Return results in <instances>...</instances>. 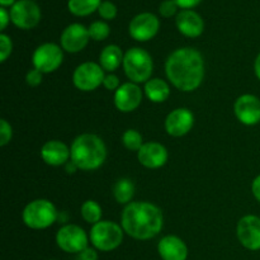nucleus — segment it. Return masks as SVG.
<instances>
[{
  "instance_id": "nucleus-23",
  "label": "nucleus",
  "mask_w": 260,
  "mask_h": 260,
  "mask_svg": "<svg viewBox=\"0 0 260 260\" xmlns=\"http://www.w3.org/2000/svg\"><path fill=\"white\" fill-rule=\"evenodd\" d=\"M101 0H69L68 8L71 14L78 17H86L99 9Z\"/></svg>"
},
{
  "instance_id": "nucleus-12",
  "label": "nucleus",
  "mask_w": 260,
  "mask_h": 260,
  "mask_svg": "<svg viewBox=\"0 0 260 260\" xmlns=\"http://www.w3.org/2000/svg\"><path fill=\"white\" fill-rule=\"evenodd\" d=\"M160 27L159 19L151 13H141L136 15L129 23V35L134 40L146 42L155 37Z\"/></svg>"
},
{
  "instance_id": "nucleus-40",
  "label": "nucleus",
  "mask_w": 260,
  "mask_h": 260,
  "mask_svg": "<svg viewBox=\"0 0 260 260\" xmlns=\"http://www.w3.org/2000/svg\"><path fill=\"white\" fill-rule=\"evenodd\" d=\"M0 4H2L3 8L10 7V5L13 7L15 4V0H0Z\"/></svg>"
},
{
  "instance_id": "nucleus-38",
  "label": "nucleus",
  "mask_w": 260,
  "mask_h": 260,
  "mask_svg": "<svg viewBox=\"0 0 260 260\" xmlns=\"http://www.w3.org/2000/svg\"><path fill=\"white\" fill-rule=\"evenodd\" d=\"M78 169H79V168L76 167V165L74 164L73 161L66 162V172H68L69 174H73V173H75Z\"/></svg>"
},
{
  "instance_id": "nucleus-1",
  "label": "nucleus",
  "mask_w": 260,
  "mask_h": 260,
  "mask_svg": "<svg viewBox=\"0 0 260 260\" xmlns=\"http://www.w3.org/2000/svg\"><path fill=\"white\" fill-rule=\"evenodd\" d=\"M165 71L175 88L182 91H193L202 83L205 62L202 55L194 48H178L168 57Z\"/></svg>"
},
{
  "instance_id": "nucleus-16",
  "label": "nucleus",
  "mask_w": 260,
  "mask_h": 260,
  "mask_svg": "<svg viewBox=\"0 0 260 260\" xmlns=\"http://www.w3.org/2000/svg\"><path fill=\"white\" fill-rule=\"evenodd\" d=\"M89 38H90L89 30L83 24L74 23L63 29L61 35V46L68 52L75 53L88 45Z\"/></svg>"
},
{
  "instance_id": "nucleus-19",
  "label": "nucleus",
  "mask_w": 260,
  "mask_h": 260,
  "mask_svg": "<svg viewBox=\"0 0 260 260\" xmlns=\"http://www.w3.org/2000/svg\"><path fill=\"white\" fill-rule=\"evenodd\" d=\"M177 27L185 37L194 38L202 35L205 29V23L198 13L185 9L177 15Z\"/></svg>"
},
{
  "instance_id": "nucleus-39",
  "label": "nucleus",
  "mask_w": 260,
  "mask_h": 260,
  "mask_svg": "<svg viewBox=\"0 0 260 260\" xmlns=\"http://www.w3.org/2000/svg\"><path fill=\"white\" fill-rule=\"evenodd\" d=\"M254 69H255V74H256V76H258V79L260 80V53L258 55V57H256Z\"/></svg>"
},
{
  "instance_id": "nucleus-7",
  "label": "nucleus",
  "mask_w": 260,
  "mask_h": 260,
  "mask_svg": "<svg viewBox=\"0 0 260 260\" xmlns=\"http://www.w3.org/2000/svg\"><path fill=\"white\" fill-rule=\"evenodd\" d=\"M56 243L66 253H79L88 248V236L78 225H65L57 231Z\"/></svg>"
},
{
  "instance_id": "nucleus-31",
  "label": "nucleus",
  "mask_w": 260,
  "mask_h": 260,
  "mask_svg": "<svg viewBox=\"0 0 260 260\" xmlns=\"http://www.w3.org/2000/svg\"><path fill=\"white\" fill-rule=\"evenodd\" d=\"M12 139V126L5 119H0V145L5 146Z\"/></svg>"
},
{
  "instance_id": "nucleus-26",
  "label": "nucleus",
  "mask_w": 260,
  "mask_h": 260,
  "mask_svg": "<svg viewBox=\"0 0 260 260\" xmlns=\"http://www.w3.org/2000/svg\"><path fill=\"white\" fill-rule=\"evenodd\" d=\"M122 142L126 146V149L131 150V151H139L144 145L142 144V136L136 129H127L122 136Z\"/></svg>"
},
{
  "instance_id": "nucleus-9",
  "label": "nucleus",
  "mask_w": 260,
  "mask_h": 260,
  "mask_svg": "<svg viewBox=\"0 0 260 260\" xmlns=\"http://www.w3.org/2000/svg\"><path fill=\"white\" fill-rule=\"evenodd\" d=\"M95 62H84L75 69L73 75L74 85L83 91L95 90L104 81V71Z\"/></svg>"
},
{
  "instance_id": "nucleus-25",
  "label": "nucleus",
  "mask_w": 260,
  "mask_h": 260,
  "mask_svg": "<svg viewBox=\"0 0 260 260\" xmlns=\"http://www.w3.org/2000/svg\"><path fill=\"white\" fill-rule=\"evenodd\" d=\"M81 216L89 223H98L102 218V207L95 201H86L81 206Z\"/></svg>"
},
{
  "instance_id": "nucleus-13",
  "label": "nucleus",
  "mask_w": 260,
  "mask_h": 260,
  "mask_svg": "<svg viewBox=\"0 0 260 260\" xmlns=\"http://www.w3.org/2000/svg\"><path fill=\"white\" fill-rule=\"evenodd\" d=\"M234 111L241 123L254 126L260 122V99L251 94H244L235 102Z\"/></svg>"
},
{
  "instance_id": "nucleus-20",
  "label": "nucleus",
  "mask_w": 260,
  "mask_h": 260,
  "mask_svg": "<svg viewBox=\"0 0 260 260\" xmlns=\"http://www.w3.org/2000/svg\"><path fill=\"white\" fill-rule=\"evenodd\" d=\"M41 156L46 164L51 167H60L68 162L69 157L71 156V150H69V147L63 142L52 140L43 145L41 150Z\"/></svg>"
},
{
  "instance_id": "nucleus-29",
  "label": "nucleus",
  "mask_w": 260,
  "mask_h": 260,
  "mask_svg": "<svg viewBox=\"0 0 260 260\" xmlns=\"http://www.w3.org/2000/svg\"><path fill=\"white\" fill-rule=\"evenodd\" d=\"M13 45L12 40L7 35H0V61L4 62L8 56L12 53Z\"/></svg>"
},
{
  "instance_id": "nucleus-10",
  "label": "nucleus",
  "mask_w": 260,
  "mask_h": 260,
  "mask_svg": "<svg viewBox=\"0 0 260 260\" xmlns=\"http://www.w3.org/2000/svg\"><path fill=\"white\" fill-rule=\"evenodd\" d=\"M62 50L55 43H43L33 53V65L41 73H52L62 63Z\"/></svg>"
},
{
  "instance_id": "nucleus-30",
  "label": "nucleus",
  "mask_w": 260,
  "mask_h": 260,
  "mask_svg": "<svg viewBox=\"0 0 260 260\" xmlns=\"http://www.w3.org/2000/svg\"><path fill=\"white\" fill-rule=\"evenodd\" d=\"M178 5L174 0H164V2L160 4L159 12L162 17L165 18H170L177 13Z\"/></svg>"
},
{
  "instance_id": "nucleus-15",
  "label": "nucleus",
  "mask_w": 260,
  "mask_h": 260,
  "mask_svg": "<svg viewBox=\"0 0 260 260\" xmlns=\"http://www.w3.org/2000/svg\"><path fill=\"white\" fill-rule=\"evenodd\" d=\"M142 91L135 83H124L114 94V104L121 112L128 113L141 104Z\"/></svg>"
},
{
  "instance_id": "nucleus-32",
  "label": "nucleus",
  "mask_w": 260,
  "mask_h": 260,
  "mask_svg": "<svg viewBox=\"0 0 260 260\" xmlns=\"http://www.w3.org/2000/svg\"><path fill=\"white\" fill-rule=\"evenodd\" d=\"M25 81L29 86H37L42 83V73L37 69H33V70H29L27 73V76H25Z\"/></svg>"
},
{
  "instance_id": "nucleus-34",
  "label": "nucleus",
  "mask_w": 260,
  "mask_h": 260,
  "mask_svg": "<svg viewBox=\"0 0 260 260\" xmlns=\"http://www.w3.org/2000/svg\"><path fill=\"white\" fill-rule=\"evenodd\" d=\"M79 258H80V260H98V254L94 249L86 248L85 250L81 251Z\"/></svg>"
},
{
  "instance_id": "nucleus-22",
  "label": "nucleus",
  "mask_w": 260,
  "mask_h": 260,
  "mask_svg": "<svg viewBox=\"0 0 260 260\" xmlns=\"http://www.w3.org/2000/svg\"><path fill=\"white\" fill-rule=\"evenodd\" d=\"M123 57L124 56L122 53V50L118 46L109 45L104 47V50L102 51L99 61H101V65L104 70L114 71L123 62Z\"/></svg>"
},
{
  "instance_id": "nucleus-14",
  "label": "nucleus",
  "mask_w": 260,
  "mask_h": 260,
  "mask_svg": "<svg viewBox=\"0 0 260 260\" xmlns=\"http://www.w3.org/2000/svg\"><path fill=\"white\" fill-rule=\"evenodd\" d=\"M193 123H194V117L192 112L187 108H178L168 114L165 119V129L170 136L180 137L187 135L192 129Z\"/></svg>"
},
{
  "instance_id": "nucleus-2",
  "label": "nucleus",
  "mask_w": 260,
  "mask_h": 260,
  "mask_svg": "<svg viewBox=\"0 0 260 260\" xmlns=\"http://www.w3.org/2000/svg\"><path fill=\"white\" fill-rule=\"evenodd\" d=\"M122 229L131 238L149 240L161 231L164 218L159 207L149 202H134L122 212Z\"/></svg>"
},
{
  "instance_id": "nucleus-24",
  "label": "nucleus",
  "mask_w": 260,
  "mask_h": 260,
  "mask_svg": "<svg viewBox=\"0 0 260 260\" xmlns=\"http://www.w3.org/2000/svg\"><path fill=\"white\" fill-rule=\"evenodd\" d=\"M135 194V185L132 180L127 179V178H122V179L117 180V183L113 187V196L116 201L121 205L128 203L132 200Z\"/></svg>"
},
{
  "instance_id": "nucleus-4",
  "label": "nucleus",
  "mask_w": 260,
  "mask_h": 260,
  "mask_svg": "<svg viewBox=\"0 0 260 260\" xmlns=\"http://www.w3.org/2000/svg\"><path fill=\"white\" fill-rule=\"evenodd\" d=\"M123 69L132 83H144L150 80L154 63L147 51L140 47H134L124 53Z\"/></svg>"
},
{
  "instance_id": "nucleus-33",
  "label": "nucleus",
  "mask_w": 260,
  "mask_h": 260,
  "mask_svg": "<svg viewBox=\"0 0 260 260\" xmlns=\"http://www.w3.org/2000/svg\"><path fill=\"white\" fill-rule=\"evenodd\" d=\"M103 85H104V88L108 89V90H117V89L121 86L119 85V79L117 78L116 75H113V74H111V75H107L106 78H104Z\"/></svg>"
},
{
  "instance_id": "nucleus-28",
  "label": "nucleus",
  "mask_w": 260,
  "mask_h": 260,
  "mask_svg": "<svg viewBox=\"0 0 260 260\" xmlns=\"http://www.w3.org/2000/svg\"><path fill=\"white\" fill-rule=\"evenodd\" d=\"M98 12H99V15H101L102 18L109 20V19H113V18H116L117 8L113 3L103 2L101 4V7H99Z\"/></svg>"
},
{
  "instance_id": "nucleus-37",
  "label": "nucleus",
  "mask_w": 260,
  "mask_h": 260,
  "mask_svg": "<svg viewBox=\"0 0 260 260\" xmlns=\"http://www.w3.org/2000/svg\"><path fill=\"white\" fill-rule=\"evenodd\" d=\"M251 190H253L254 197L258 200V202H260V175L254 179L253 185H251Z\"/></svg>"
},
{
  "instance_id": "nucleus-18",
  "label": "nucleus",
  "mask_w": 260,
  "mask_h": 260,
  "mask_svg": "<svg viewBox=\"0 0 260 260\" xmlns=\"http://www.w3.org/2000/svg\"><path fill=\"white\" fill-rule=\"evenodd\" d=\"M160 258L162 260H187L188 248L184 241L178 236H165L157 245Z\"/></svg>"
},
{
  "instance_id": "nucleus-3",
  "label": "nucleus",
  "mask_w": 260,
  "mask_h": 260,
  "mask_svg": "<svg viewBox=\"0 0 260 260\" xmlns=\"http://www.w3.org/2000/svg\"><path fill=\"white\" fill-rule=\"evenodd\" d=\"M107 149L101 137L84 134L71 145V161L81 170H95L106 161Z\"/></svg>"
},
{
  "instance_id": "nucleus-36",
  "label": "nucleus",
  "mask_w": 260,
  "mask_h": 260,
  "mask_svg": "<svg viewBox=\"0 0 260 260\" xmlns=\"http://www.w3.org/2000/svg\"><path fill=\"white\" fill-rule=\"evenodd\" d=\"M9 19H10V14L9 13L5 10V8H0V29H5V27L8 25V23H9Z\"/></svg>"
},
{
  "instance_id": "nucleus-5",
  "label": "nucleus",
  "mask_w": 260,
  "mask_h": 260,
  "mask_svg": "<svg viewBox=\"0 0 260 260\" xmlns=\"http://www.w3.org/2000/svg\"><path fill=\"white\" fill-rule=\"evenodd\" d=\"M23 222L33 230H43L52 225L57 218V211L52 202L47 200H36L25 206L23 211Z\"/></svg>"
},
{
  "instance_id": "nucleus-27",
  "label": "nucleus",
  "mask_w": 260,
  "mask_h": 260,
  "mask_svg": "<svg viewBox=\"0 0 260 260\" xmlns=\"http://www.w3.org/2000/svg\"><path fill=\"white\" fill-rule=\"evenodd\" d=\"M89 36L94 41H104L111 33V28L106 22H94L91 23L90 27L88 28Z\"/></svg>"
},
{
  "instance_id": "nucleus-8",
  "label": "nucleus",
  "mask_w": 260,
  "mask_h": 260,
  "mask_svg": "<svg viewBox=\"0 0 260 260\" xmlns=\"http://www.w3.org/2000/svg\"><path fill=\"white\" fill-rule=\"evenodd\" d=\"M13 24L20 29H30L41 20V9L33 0H18L10 9Z\"/></svg>"
},
{
  "instance_id": "nucleus-21",
  "label": "nucleus",
  "mask_w": 260,
  "mask_h": 260,
  "mask_svg": "<svg viewBox=\"0 0 260 260\" xmlns=\"http://www.w3.org/2000/svg\"><path fill=\"white\" fill-rule=\"evenodd\" d=\"M145 94L154 103H162L169 98V85L161 79H150L145 84Z\"/></svg>"
},
{
  "instance_id": "nucleus-35",
  "label": "nucleus",
  "mask_w": 260,
  "mask_h": 260,
  "mask_svg": "<svg viewBox=\"0 0 260 260\" xmlns=\"http://www.w3.org/2000/svg\"><path fill=\"white\" fill-rule=\"evenodd\" d=\"M177 3L178 7L183 8V9H190V8H194L200 4L202 0H174Z\"/></svg>"
},
{
  "instance_id": "nucleus-6",
  "label": "nucleus",
  "mask_w": 260,
  "mask_h": 260,
  "mask_svg": "<svg viewBox=\"0 0 260 260\" xmlns=\"http://www.w3.org/2000/svg\"><path fill=\"white\" fill-rule=\"evenodd\" d=\"M90 241L98 250L112 251L123 241V229L112 221H99L91 228Z\"/></svg>"
},
{
  "instance_id": "nucleus-17",
  "label": "nucleus",
  "mask_w": 260,
  "mask_h": 260,
  "mask_svg": "<svg viewBox=\"0 0 260 260\" xmlns=\"http://www.w3.org/2000/svg\"><path fill=\"white\" fill-rule=\"evenodd\" d=\"M139 161L149 169H157L165 165L168 160V151L159 142H146L139 150Z\"/></svg>"
},
{
  "instance_id": "nucleus-11",
  "label": "nucleus",
  "mask_w": 260,
  "mask_h": 260,
  "mask_svg": "<svg viewBox=\"0 0 260 260\" xmlns=\"http://www.w3.org/2000/svg\"><path fill=\"white\" fill-rule=\"evenodd\" d=\"M238 238L244 248L249 250H260V217L244 216L238 223Z\"/></svg>"
}]
</instances>
